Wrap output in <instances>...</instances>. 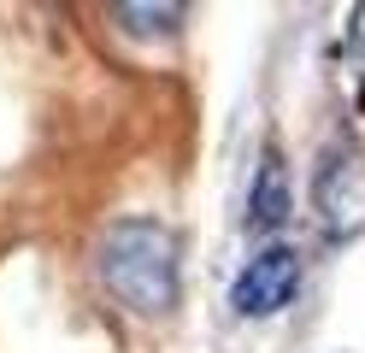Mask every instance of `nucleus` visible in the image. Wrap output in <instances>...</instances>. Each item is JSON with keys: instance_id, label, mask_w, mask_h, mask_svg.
Returning a JSON list of instances; mask_svg holds the SVG:
<instances>
[{"instance_id": "nucleus-4", "label": "nucleus", "mask_w": 365, "mask_h": 353, "mask_svg": "<svg viewBox=\"0 0 365 353\" xmlns=\"http://www.w3.org/2000/svg\"><path fill=\"white\" fill-rule=\"evenodd\" d=\"M289 212H294L289 165H283L277 148H265L259 171H254V188H247V230H254V235H271V230H283V224H289Z\"/></svg>"}, {"instance_id": "nucleus-3", "label": "nucleus", "mask_w": 365, "mask_h": 353, "mask_svg": "<svg viewBox=\"0 0 365 353\" xmlns=\"http://www.w3.org/2000/svg\"><path fill=\"white\" fill-rule=\"evenodd\" d=\"M294 289H301V253L283 247V242H271V247H259L236 271L230 306H236L242 318H277L283 306L294 300Z\"/></svg>"}, {"instance_id": "nucleus-5", "label": "nucleus", "mask_w": 365, "mask_h": 353, "mask_svg": "<svg viewBox=\"0 0 365 353\" xmlns=\"http://www.w3.org/2000/svg\"><path fill=\"white\" fill-rule=\"evenodd\" d=\"M112 18H118L130 36H171L182 24V6H177V0H171V6H135V0H124V6H112Z\"/></svg>"}, {"instance_id": "nucleus-2", "label": "nucleus", "mask_w": 365, "mask_h": 353, "mask_svg": "<svg viewBox=\"0 0 365 353\" xmlns=\"http://www.w3.org/2000/svg\"><path fill=\"white\" fill-rule=\"evenodd\" d=\"M312 206H318V224H324L336 242L365 230V159L354 148H330L324 159H318Z\"/></svg>"}, {"instance_id": "nucleus-1", "label": "nucleus", "mask_w": 365, "mask_h": 353, "mask_svg": "<svg viewBox=\"0 0 365 353\" xmlns=\"http://www.w3.org/2000/svg\"><path fill=\"white\" fill-rule=\"evenodd\" d=\"M95 271L135 318H165L182 295V242L159 218H118L95 247Z\"/></svg>"}]
</instances>
